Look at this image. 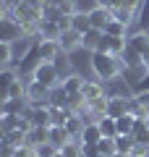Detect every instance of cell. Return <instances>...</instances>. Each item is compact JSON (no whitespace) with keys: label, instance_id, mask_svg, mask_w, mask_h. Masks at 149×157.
<instances>
[{"label":"cell","instance_id":"obj_33","mask_svg":"<svg viewBox=\"0 0 149 157\" xmlns=\"http://www.w3.org/2000/svg\"><path fill=\"white\" fill-rule=\"evenodd\" d=\"M110 157H131V155H123V152H115V155H110Z\"/></svg>","mask_w":149,"mask_h":157},{"label":"cell","instance_id":"obj_10","mask_svg":"<svg viewBox=\"0 0 149 157\" xmlns=\"http://www.w3.org/2000/svg\"><path fill=\"white\" fill-rule=\"evenodd\" d=\"M60 47H63V52H73L76 47H81V34L76 32V29H66V32L60 34Z\"/></svg>","mask_w":149,"mask_h":157},{"label":"cell","instance_id":"obj_35","mask_svg":"<svg viewBox=\"0 0 149 157\" xmlns=\"http://www.w3.org/2000/svg\"><path fill=\"white\" fill-rule=\"evenodd\" d=\"M147 118H149V107H147Z\"/></svg>","mask_w":149,"mask_h":157},{"label":"cell","instance_id":"obj_32","mask_svg":"<svg viewBox=\"0 0 149 157\" xmlns=\"http://www.w3.org/2000/svg\"><path fill=\"white\" fill-rule=\"evenodd\" d=\"M123 0H97V6H102V8H110V11H115L118 6H120Z\"/></svg>","mask_w":149,"mask_h":157},{"label":"cell","instance_id":"obj_15","mask_svg":"<svg viewBox=\"0 0 149 157\" xmlns=\"http://www.w3.org/2000/svg\"><path fill=\"white\" fill-rule=\"evenodd\" d=\"M71 26L76 29L78 34L89 32V29H92V18H89V11H76V13L71 16Z\"/></svg>","mask_w":149,"mask_h":157},{"label":"cell","instance_id":"obj_26","mask_svg":"<svg viewBox=\"0 0 149 157\" xmlns=\"http://www.w3.org/2000/svg\"><path fill=\"white\" fill-rule=\"evenodd\" d=\"M113 18H118V21H123V24H128V26H131V24L136 21V13H131V11H128V8L118 6L115 11H113Z\"/></svg>","mask_w":149,"mask_h":157},{"label":"cell","instance_id":"obj_19","mask_svg":"<svg viewBox=\"0 0 149 157\" xmlns=\"http://www.w3.org/2000/svg\"><path fill=\"white\" fill-rule=\"evenodd\" d=\"M76 113L71 107H52V126H66Z\"/></svg>","mask_w":149,"mask_h":157},{"label":"cell","instance_id":"obj_11","mask_svg":"<svg viewBox=\"0 0 149 157\" xmlns=\"http://www.w3.org/2000/svg\"><path fill=\"white\" fill-rule=\"evenodd\" d=\"M47 141H50V128H44V126H34V128L26 134V144L34 147V149L42 147V144H47Z\"/></svg>","mask_w":149,"mask_h":157},{"label":"cell","instance_id":"obj_9","mask_svg":"<svg viewBox=\"0 0 149 157\" xmlns=\"http://www.w3.org/2000/svg\"><path fill=\"white\" fill-rule=\"evenodd\" d=\"M84 100L86 102H94V100H102L105 94V81H84V89H81Z\"/></svg>","mask_w":149,"mask_h":157},{"label":"cell","instance_id":"obj_4","mask_svg":"<svg viewBox=\"0 0 149 157\" xmlns=\"http://www.w3.org/2000/svg\"><path fill=\"white\" fill-rule=\"evenodd\" d=\"M34 47H37V52H39V60H47V63H55L58 58L63 55V47H60L58 39H37Z\"/></svg>","mask_w":149,"mask_h":157},{"label":"cell","instance_id":"obj_29","mask_svg":"<svg viewBox=\"0 0 149 157\" xmlns=\"http://www.w3.org/2000/svg\"><path fill=\"white\" fill-rule=\"evenodd\" d=\"M13 157H37V149H34V147H29V144L16 147V149H13Z\"/></svg>","mask_w":149,"mask_h":157},{"label":"cell","instance_id":"obj_1","mask_svg":"<svg viewBox=\"0 0 149 157\" xmlns=\"http://www.w3.org/2000/svg\"><path fill=\"white\" fill-rule=\"evenodd\" d=\"M89 66H92L97 81H115L118 76L126 73V63L120 55H110V52H92L89 58Z\"/></svg>","mask_w":149,"mask_h":157},{"label":"cell","instance_id":"obj_28","mask_svg":"<svg viewBox=\"0 0 149 157\" xmlns=\"http://www.w3.org/2000/svg\"><path fill=\"white\" fill-rule=\"evenodd\" d=\"M13 58V42H0V63H3V68L11 63Z\"/></svg>","mask_w":149,"mask_h":157},{"label":"cell","instance_id":"obj_20","mask_svg":"<svg viewBox=\"0 0 149 157\" xmlns=\"http://www.w3.org/2000/svg\"><path fill=\"white\" fill-rule=\"evenodd\" d=\"M18 76H21V73H18V71H13L11 66H6V68H3V71H0V94H3V92H6V89L13 84V81H16Z\"/></svg>","mask_w":149,"mask_h":157},{"label":"cell","instance_id":"obj_30","mask_svg":"<svg viewBox=\"0 0 149 157\" xmlns=\"http://www.w3.org/2000/svg\"><path fill=\"white\" fill-rule=\"evenodd\" d=\"M55 147H52V144H50V141H47V144H42V147H37V157H55Z\"/></svg>","mask_w":149,"mask_h":157},{"label":"cell","instance_id":"obj_3","mask_svg":"<svg viewBox=\"0 0 149 157\" xmlns=\"http://www.w3.org/2000/svg\"><path fill=\"white\" fill-rule=\"evenodd\" d=\"M21 24L13 18V11H3V18H0V42H13V39H21Z\"/></svg>","mask_w":149,"mask_h":157},{"label":"cell","instance_id":"obj_23","mask_svg":"<svg viewBox=\"0 0 149 157\" xmlns=\"http://www.w3.org/2000/svg\"><path fill=\"white\" fill-rule=\"evenodd\" d=\"M115 147H118V152H123V155H131L133 147H136V139H133V134H128V136H115Z\"/></svg>","mask_w":149,"mask_h":157},{"label":"cell","instance_id":"obj_17","mask_svg":"<svg viewBox=\"0 0 149 157\" xmlns=\"http://www.w3.org/2000/svg\"><path fill=\"white\" fill-rule=\"evenodd\" d=\"M60 26H58L55 21H47V18H42V24H39V39H60Z\"/></svg>","mask_w":149,"mask_h":157},{"label":"cell","instance_id":"obj_14","mask_svg":"<svg viewBox=\"0 0 149 157\" xmlns=\"http://www.w3.org/2000/svg\"><path fill=\"white\" fill-rule=\"evenodd\" d=\"M136 121H139V118L133 115V113H126V115L115 118V123H118V136H128V134H133V128H136Z\"/></svg>","mask_w":149,"mask_h":157},{"label":"cell","instance_id":"obj_34","mask_svg":"<svg viewBox=\"0 0 149 157\" xmlns=\"http://www.w3.org/2000/svg\"><path fill=\"white\" fill-rule=\"evenodd\" d=\"M55 157H66V155H63V152H60V149H58V152H55Z\"/></svg>","mask_w":149,"mask_h":157},{"label":"cell","instance_id":"obj_21","mask_svg":"<svg viewBox=\"0 0 149 157\" xmlns=\"http://www.w3.org/2000/svg\"><path fill=\"white\" fill-rule=\"evenodd\" d=\"M3 144H11V147H24L26 144V131L16 128L11 134H3Z\"/></svg>","mask_w":149,"mask_h":157},{"label":"cell","instance_id":"obj_16","mask_svg":"<svg viewBox=\"0 0 149 157\" xmlns=\"http://www.w3.org/2000/svg\"><path fill=\"white\" fill-rule=\"evenodd\" d=\"M102 34H105V32H99V29H89V32H84L81 34V47L89 50V52H94L97 45H99V39H102Z\"/></svg>","mask_w":149,"mask_h":157},{"label":"cell","instance_id":"obj_27","mask_svg":"<svg viewBox=\"0 0 149 157\" xmlns=\"http://www.w3.org/2000/svg\"><path fill=\"white\" fill-rule=\"evenodd\" d=\"M97 149H99V155H105V157L115 155V152H118L115 139H99V141H97Z\"/></svg>","mask_w":149,"mask_h":157},{"label":"cell","instance_id":"obj_6","mask_svg":"<svg viewBox=\"0 0 149 157\" xmlns=\"http://www.w3.org/2000/svg\"><path fill=\"white\" fill-rule=\"evenodd\" d=\"M89 18H92V29L105 32L107 24L113 21V11H110V8H102V6H94L92 11H89Z\"/></svg>","mask_w":149,"mask_h":157},{"label":"cell","instance_id":"obj_7","mask_svg":"<svg viewBox=\"0 0 149 157\" xmlns=\"http://www.w3.org/2000/svg\"><path fill=\"white\" fill-rule=\"evenodd\" d=\"M29 107H32V105H29L26 97H18V100H3L0 113H3V115H26Z\"/></svg>","mask_w":149,"mask_h":157},{"label":"cell","instance_id":"obj_31","mask_svg":"<svg viewBox=\"0 0 149 157\" xmlns=\"http://www.w3.org/2000/svg\"><path fill=\"white\" fill-rule=\"evenodd\" d=\"M94 52H110V37L107 34H102V39H99V45H97Z\"/></svg>","mask_w":149,"mask_h":157},{"label":"cell","instance_id":"obj_24","mask_svg":"<svg viewBox=\"0 0 149 157\" xmlns=\"http://www.w3.org/2000/svg\"><path fill=\"white\" fill-rule=\"evenodd\" d=\"M18 126H21V115H3V121H0V131L3 134H11Z\"/></svg>","mask_w":149,"mask_h":157},{"label":"cell","instance_id":"obj_25","mask_svg":"<svg viewBox=\"0 0 149 157\" xmlns=\"http://www.w3.org/2000/svg\"><path fill=\"white\" fill-rule=\"evenodd\" d=\"M136 24L141 32H149V0H144L141 8H139V16H136Z\"/></svg>","mask_w":149,"mask_h":157},{"label":"cell","instance_id":"obj_22","mask_svg":"<svg viewBox=\"0 0 149 157\" xmlns=\"http://www.w3.org/2000/svg\"><path fill=\"white\" fill-rule=\"evenodd\" d=\"M128 24H123V21H118V18H113L110 24H107V29H105V34H110V37H128Z\"/></svg>","mask_w":149,"mask_h":157},{"label":"cell","instance_id":"obj_36","mask_svg":"<svg viewBox=\"0 0 149 157\" xmlns=\"http://www.w3.org/2000/svg\"><path fill=\"white\" fill-rule=\"evenodd\" d=\"M131 157H136V155H131Z\"/></svg>","mask_w":149,"mask_h":157},{"label":"cell","instance_id":"obj_12","mask_svg":"<svg viewBox=\"0 0 149 157\" xmlns=\"http://www.w3.org/2000/svg\"><path fill=\"white\" fill-rule=\"evenodd\" d=\"M18 97H26V78H21V76L0 94V100H18Z\"/></svg>","mask_w":149,"mask_h":157},{"label":"cell","instance_id":"obj_13","mask_svg":"<svg viewBox=\"0 0 149 157\" xmlns=\"http://www.w3.org/2000/svg\"><path fill=\"white\" fill-rule=\"evenodd\" d=\"M99 139H105L102 131H99V123L97 121H89V123L84 126V131H81V141L84 144H97Z\"/></svg>","mask_w":149,"mask_h":157},{"label":"cell","instance_id":"obj_18","mask_svg":"<svg viewBox=\"0 0 149 157\" xmlns=\"http://www.w3.org/2000/svg\"><path fill=\"white\" fill-rule=\"evenodd\" d=\"M97 123H99V131H102V136H105V139H115V136H118V123H115V118L102 115Z\"/></svg>","mask_w":149,"mask_h":157},{"label":"cell","instance_id":"obj_5","mask_svg":"<svg viewBox=\"0 0 149 157\" xmlns=\"http://www.w3.org/2000/svg\"><path fill=\"white\" fill-rule=\"evenodd\" d=\"M131 102H133V97H123V94L107 97V115L120 118V115H126V113H131Z\"/></svg>","mask_w":149,"mask_h":157},{"label":"cell","instance_id":"obj_8","mask_svg":"<svg viewBox=\"0 0 149 157\" xmlns=\"http://www.w3.org/2000/svg\"><path fill=\"white\" fill-rule=\"evenodd\" d=\"M71 139L73 136H71V131L66 126H50V144L55 147V149H63Z\"/></svg>","mask_w":149,"mask_h":157},{"label":"cell","instance_id":"obj_2","mask_svg":"<svg viewBox=\"0 0 149 157\" xmlns=\"http://www.w3.org/2000/svg\"><path fill=\"white\" fill-rule=\"evenodd\" d=\"M32 76H34V81L44 84L47 89H55V86H60V81H63L60 71H58V63H47V60H42L39 66H34Z\"/></svg>","mask_w":149,"mask_h":157}]
</instances>
